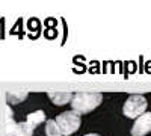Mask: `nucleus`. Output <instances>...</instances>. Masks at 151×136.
Wrapping results in <instances>:
<instances>
[{
    "label": "nucleus",
    "mask_w": 151,
    "mask_h": 136,
    "mask_svg": "<svg viewBox=\"0 0 151 136\" xmlns=\"http://www.w3.org/2000/svg\"><path fill=\"white\" fill-rule=\"evenodd\" d=\"M14 136H33V127L29 124L27 121L17 122V129Z\"/></svg>",
    "instance_id": "7"
},
{
    "label": "nucleus",
    "mask_w": 151,
    "mask_h": 136,
    "mask_svg": "<svg viewBox=\"0 0 151 136\" xmlns=\"http://www.w3.org/2000/svg\"><path fill=\"white\" fill-rule=\"evenodd\" d=\"M56 124L60 130V133L64 136H70L73 135L74 132H77L79 127H80V115L74 114L73 110H70V112H64L56 117Z\"/></svg>",
    "instance_id": "3"
},
{
    "label": "nucleus",
    "mask_w": 151,
    "mask_h": 136,
    "mask_svg": "<svg viewBox=\"0 0 151 136\" xmlns=\"http://www.w3.org/2000/svg\"><path fill=\"white\" fill-rule=\"evenodd\" d=\"M8 103H20L23 100H26L27 97V92H20V94H15V92H8Z\"/></svg>",
    "instance_id": "10"
},
{
    "label": "nucleus",
    "mask_w": 151,
    "mask_h": 136,
    "mask_svg": "<svg viewBox=\"0 0 151 136\" xmlns=\"http://www.w3.org/2000/svg\"><path fill=\"white\" fill-rule=\"evenodd\" d=\"M48 98L52 100L56 106H64L67 103H71L73 100V94L71 92H56V91H50L47 92Z\"/></svg>",
    "instance_id": "5"
},
{
    "label": "nucleus",
    "mask_w": 151,
    "mask_h": 136,
    "mask_svg": "<svg viewBox=\"0 0 151 136\" xmlns=\"http://www.w3.org/2000/svg\"><path fill=\"white\" fill-rule=\"evenodd\" d=\"M151 132V112H145L137 117L132 127V136H145Z\"/></svg>",
    "instance_id": "4"
},
{
    "label": "nucleus",
    "mask_w": 151,
    "mask_h": 136,
    "mask_svg": "<svg viewBox=\"0 0 151 136\" xmlns=\"http://www.w3.org/2000/svg\"><path fill=\"white\" fill-rule=\"evenodd\" d=\"M26 121H27L29 124L35 129V127L40 126L41 122H44V121H45V114L42 112V110H35V112H32V114H29V115H27Z\"/></svg>",
    "instance_id": "6"
},
{
    "label": "nucleus",
    "mask_w": 151,
    "mask_h": 136,
    "mask_svg": "<svg viewBox=\"0 0 151 136\" xmlns=\"http://www.w3.org/2000/svg\"><path fill=\"white\" fill-rule=\"evenodd\" d=\"M103 101V95L100 92H77L73 95L71 107L73 112L82 115V114H89L97 106H100Z\"/></svg>",
    "instance_id": "1"
},
{
    "label": "nucleus",
    "mask_w": 151,
    "mask_h": 136,
    "mask_svg": "<svg viewBox=\"0 0 151 136\" xmlns=\"http://www.w3.org/2000/svg\"><path fill=\"white\" fill-rule=\"evenodd\" d=\"M6 117H8V119H6V136H14L15 135V129H17V122L11 118L9 106L6 107Z\"/></svg>",
    "instance_id": "9"
},
{
    "label": "nucleus",
    "mask_w": 151,
    "mask_h": 136,
    "mask_svg": "<svg viewBox=\"0 0 151 136\" xmlns=\"http://www.w3.org/2000/svg\"><path fill=\"white\" fill-rule=\"evenodd\" d=\"M45 135L47 136H62V133H60L55 119H48L45 122Z\"/></svg>",
    "instance_id": "8"
},
{
    "label": "nucleus",
    "mask_w": 151,
    "mask_h": 136,
    "mask_svg": "<svg viewBox=\"0 0 151 136\" xmlns=\"http://www.w3.org/2000/svg\"><path fill=\"white\" fill-rule=\"evenodd\" d=\"M147 98L144 95H139V94H133L127 98V101L124 103V107H122V114L127 117V118H137L141 117L142 114H145L147 110Z\"/></svg>",
    "instance_id": "2"
},
{
    "label": "nucleus",
    "mask_w": 151,
    "mask_h": 136,
    "mask_svg": "<svg viewBox=\"0 0 151 136\" xmlns=\"http://www.w3.org/2000/svg\"><path fill=\"white\" fill-rule=\"evenodd\" d=\"M85 136H100V135H97V133H88V135H85Z\"/></svg>",
    "instance_id": "11"
}]
</instances>
